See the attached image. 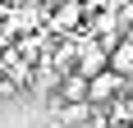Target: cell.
<instances>
[{
	"label": "cell",
	"instance_id": "cell-1",
	"mask_svg": "<svg viewBox=\"0 0 133 128\" xmlns=\"http://www.w3.org/2000/svg\"><path fill=\"white\" fill-rule=\"evenodd\" d=\"M119 91H124V78H119V73H110V69H106V73H96V78H87V101H92V105L115 101Z\"/></svg>",
	"mask_w": 133,
	"mask_h": 128
},
{
	"label": "cell",
	"instance_id": "cell-2",
	"mask_svg": "<svg viewBox=\"0 0 133 128\" xmlns=\"http://www.w3.org/2000/svg\"><path fill=\"white\" fill-rule=\"evenodd\" d=\"M106 60H110V51L106 46H83L78 51V69H74V73H83V78H96V73H106Z\"/></svg>",
	"mask_w": 133,
	"mask_h": 128
},
{
	"label": "cell",
	"instance_id": "cell-3",
	"mask_svg": "<svg viewBox=\"0 0 133 128\" xmlns=\"http://www.w3.org/2000/svg\"><path fill=\"white\" fill-rule=\"evenodd\" d=\"M60 105H87V78L83 73H69L60 82Z\"/></svg>",
	"mask_w": 133,
	"mask_h": 128
},
{
	"label": "cell",
	"instance_id": "cell-4",
	"mask_svg": "<svg viewBox=\"0 0 133 128\" xmlns=\"http://www.w3.org/2000/svg\"><path fill=\"white\" fill-rule=\"evenodd\" d=\"M106 69H110V73H119V78H133V41H119V46H110Z\"/></svg>",
	"mask_w": 133,
	"mask_h": 128
},
{
	"label": "cell",
	"instance_id": "cell-5",
	"mask_svg": "<svg viewBox=\"0 0 133 128\" xmlns=\"http://www.w3.org/2000/svg\"><path fill=\"white\" fill-rule=\"evenodd\" d=\"M78 14H83V5H78V0L60 5V9H55V27H74V23H78Z\"/></svg>",
	"mask_w": 133,
	"mask_h": 128
},
{
	"label": "cell",
	"instance_id": "cell-6",
	"mask_svg": "<svg viewBox=\"0 0 133 128\" xmlns=\"http://www.w3.org/2000/svg\"><path fill=\"white\" fill-rule=\"evenodd\" d=\"M60 119L64 124H78V119H87V105H60Z\"/></svg>",
	"mask_w": 133,
	"mask_h": 128
},
{
	"label": "cell",
	"instance_id": "cell-7",
	"mask_svg": "<svg viewBox=\"0 0 133 128\" xmlns=\"http://www.w3.org/2000/svg\"><path fill=\"white\" fill-rule=\"evenodd\" d=\"M124 41H133V18H129V27H124Z\"/></svg>",
	"mask_w": 133,
	"mask_h": 128
},
{
	"label": "cell",
	"instance_id": "cell-8",
	"mask_svg": "<svg viewBox=\"0 0 133 128\" xmlns=\"http://www.w3.org/2000/svg\"><path fill=\"white\" fill-rule=\"evenodd\" d=\"M106 128H124V124H106Z\"/></svg>",
	"mask_w": 133,
	"mask_h": 128
},
{
	"label": "cell",
	"instance_id": "cell-9",
	"mask_svg": "<svg viewBox=\"0 0 133 128\" xmlns=\"http://www.w3.org/2000/svg\"><path fill=\"white\" fill-rule=\"evenodd\" d=\"M87 5H101V0H87Z\"/></svg>",
	"mask_w": 133,
	"mask_h": 128
}]
</instances>
